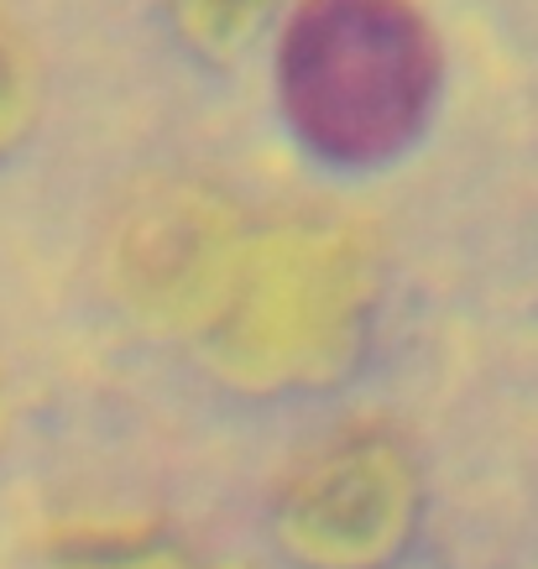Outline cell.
Listing matches in <instances>:
<instances>
[{
    "mask_svg": "<svg viewBox=\"0 0 538 569\" xmlns=\"http://www.w3.org/2000/svg\"><path fill=\"white\" fill-rule=\"evenodd\" d=\"M439 84V42L414 0H303L278 48L282 116L330 162H382Z\"/></svg>",
    "mask_w": 538,
    "mask_h": 569,
    "instance_id": "1",
    "label": "cell"
},
{
    "mask_svg": "<svg viewBox=\"0 0 538 569\" xmlns=\"http://www.w3.org/2000/svg\"><path fill=\"white\" fill-rule=\"evenodd\" d=\"M366 309V236L335 214H293L246 241L215 319V346L241 381H313L356 350Z\"/></svg>",
    "mask_w": 538,
    "mask_h": 569,
    "instance_id": "2",
    "label": "cell"
},
{
    "mask_svg": "<svg viewBox=\"0 0 538 569\" xmlns=\"http://www.w3.org/2000/svg\"><path fill=\"white\" fill-rule=\"evenodd\" d=\"M414 460L382 423H346L293 466L278 501L282 538L319 569H371L414 522Z\"/></svg>",
    "mask_w": 538,
    "mask_h": 569,
    "instance_id": "3",
    "label": "cell"
},
{
    "mask_svg": "<svg viewBox=\"0 0 538 569\" xmlns=\"http://www.w3.org/2000/svg\"><path fill=\"white\" fill-rule=\"evenodd\" d=\"M246 257V236L226 193L173 178L147 183L116 220V282L131 309L162 325H215Z\"/></svg>",
    "mask_w": 538,
    "mask_h": 569,
    "instance_id": "4",
    "label": "cell"
},
{
    "mask_svg": "<svg viewBox=\"0 0 538 569\" xmlns=\"http://www.w3.org/2000/svg\"><path fill=\"white\" fill-rule=\"evenodd\" d=\"M48 559L58 569H199L147 522H63L48 538Z\"/></svg>",
    "mask_w": 538,
    "mask_h": 569,
    "instance_id": "5",
    "label": "cell"
},
{
    "mask_svg": "<svg viewBox=\"0 0 538 569\" xmlns=\"http://www.w3.org/2000/svg\"><path fill=\"white\" fill-rule=\"evenodd\" d=\"M32 110V52L11 21H0V147L17 137Z\"/></svg>",
    "mask_w": 538,
    "mask_h": 569,
    "instance_id": "6",
    "label": "cell"
},
{
    "mask_svg": "<svg viewBox=\"0 0 538 569\" xmlns=\"http://www.w3.org/2000/svg\"><path fill=\"white\" fill-rule=\"evenodd\" d=\"M261 6H267V0H173L178 21H183L199 42H230V37H241Z\"/></svg>",
    "mask_w": 538,
    "mask_h": 569,
    "instance_id": "7",
    "label": "cell"
}]
</instances>
